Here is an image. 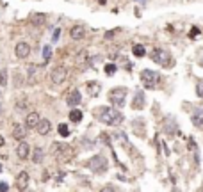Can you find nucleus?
Segmentation results:
<instances>
[{"label":"nucleus","mask_w":203,"mask_h":192,"mask_svg":"<svg viewBox=\"0 0 203 192\" xmlns=\"http://www.w3.org/2000/svg\"><path fill=\"white\" fill-rule=\"evenodd\" d=\"M191 117H192V123H194L196 128H203V109H194Z\"/></svg>","instance_id":"nucleus-15"},{"label":"nucleus","mask_w":203,"mask_h":192,"mask_svg":"<svg viewBox=\"0 0 203 192\" xmlns=\"http://www.w3.org/2000/svg\"><path fill=\"white\" fill-rule=\"evenodd\" d=\"M27 80L29 84H38V80H41V66L30 64L27 70Z\"/></svg>","instance_id":"nucleus-8"},{"label":"nucleus","mask_w":203,"mask_h":192,"mask_svg":"<svg viewBox=\"0 0 203 192\" xmlns=\"http://www.w3.org/2000/svg\"><path fill=\"white\" fill-rule=\"evenodd\" d=\"M2 144H4V139H2V135H0V146H2Z\"/></svg>","instance_id":"nucleus-33"},{"label":"nucleus","mask_w":203,"mask_h":192,"mask_svg":"<svg viewBox=\"0 0 203 192\" xmlns=\"http://www.w3.org/2000/svg\"><path fill=\"white\" fill-rule=\"evenodd\" d=\"M7 190H9V185L4 183V181H0V192H7Z\"/></svg>","instance_id":"nucleus-31"},{"label":"nucleus","mask_w":203,"mask_h":192,"mask_svg":"<svg viewBox=\"0 0 203 192\" xmlns=\"http://www.w3.org/2000/svg\"><path fill=\"white\" fill-rule=\"evenodd\" d=\"M82 117H84L82 110H78V109H72V110H70V121H72V123H80Z\"/></svg>","instance_id":"nucleus-19"},{"label":"nucleus","mask_w":203,"mask_h":192,"mask_svg":"<svg viewBox=\"0 0 203 192\" xmlns=\"http://www.w3.org/2000/svg\"><path fill=\"white\" fill-rule=\"evenodd\" d=\"M100 89H102V86H100L98 82H89L88 84V93L91 94V96H98Z\"/></svg>","instance_id":"nucleus-20"},{"label":"nucleus","mask_w":203,"mask_h":192,"mask_svg":"<svg viewBox=\"0 0 203 192\" xmlns=\"http://www.w3.org/2000/svg\"><path fill=\"white\" fill-rule=\"evenodd\" d=\"M152 59L157 62V64H160V66L164 68H169L171 64V55L168 50H162V48H155L153 52H152Z\"/></svg>","instance_id":"nucleus-5"},{"label":"nucleus","mask_w":203,"mask_h":192,"mask_svg":"<svg viewBox=\"0 0 203 192\" xmlns=\"http://www.w3.org/2000/svg\"><path fill=\"white\" fill-rule=\"evenodd\" d=\"M141 82L146 89H155L160 86V75L153 70H143L141 71Z\"/></svg>","instance_id":"nucleus-3"},{"label":"nucleus","mask_w":203,"mask_h":192,"mask_svg":"<svg viewBox=\"0 0 203 192\" xmlns=\"http://www.w3.org/2000/svg\"><path fill=\"white\" fill-rule=\"evenodd\" d=\"M50 128H52V125H50L48 119H41L39 121V125L36 126V130H38L39 135H46V133L50 132Z\"/></svg>","instance_id":"nucleus-18"},{"label":"nucleus","mask_w":203,"mask_h":192,"mask_svg":"<svg viewBox=\"0 0 203 192\" xmlns=\"http://www.w3.org/2000/svg\"><path fill=\"white\" fill-rule=\"evenodd\" d=\"M29 185V174H27V171H23V173H20L16 178V187L20 189V190H25Z\"/></svg>","instance_id":"nucleus-16"},{"label":"nucleus","mask_w":203,"mask_h":192,"mask_svg":"<svg viewBox=\"0 0 203 192\" xmlns=\"http://www.w3.org/2000/svg\"><path fill=\"white\" fill-rule=\"evenodd\" d=\"M0 173H2V165H0Z\"/></svg>","instance_id":"nucleus-34"},{"label":"nucleus","mask_w":203,"mask_h":192,"mask_svg":"<svg viewBox=\"0 0 203 192\" xmlns=\"http://www.w3.org/2000/svg\"><path fill=\"white\" fill-rule=\"evenodd\" d=\"M66 77H68L66 66H55L54 70H52V73H50V80L54 84H62L66 80Z\"/></svg>","instance_id":"nucleus-7"},{"label":"nucleus","mask_w":203,"mask_h":192,"mask_svg":"<svg viewBox=\"0 0 203 192\" xmlns=\"http://www.w3.org/2000/svg\"><path fill=\"white\" fill-rule=\"evenodd\" d=\"M57 130H59V133L62 135V137H70V128H68V125H66V123H61Z\"/></svg>","instance_id":"nucleus-24"},{"label":"nucleus","mask_w":203,"mask_h":192,"mask_svg":"<svg viewBox=\"0 0 203 192\" xmlns=\"http://www.w3.org/2000/svg\"><path fill=\"white\" fill-rule=\"evenodd\" d=\"M196 94L200 98H203V80H198L196 84Z\"/></svg>","instance_id":"nucleus-28"},{"label":"nucleus","mask_w":203,"mask_h":192,"mask_svg":"<svg viewBox=\"0 0 203 192\" xmlns=\"http://www.w3.org/2000/svg\"><path fill=\"white\" fill-rule=\"evenodd\" d=\"M189 146L192 148V153H194V160H196V164H200V153H198V146H196V143L194 141H189Z\"/></svg>","instance_id":"nucleus-25"},{"label":"nucleus","mask_w":203,"mask_h":192,"mask_svg":"<svg viewBox=\"0 0 203 192\" xmlns=\"http://www.w3.org/2000/svg\"><path fill=\"white\" fill-rule=\"evenodd\" d=\"M43 57H45V60H48L50 57H52V48H50L48 44H46V46H43Z\"/></svg>","instance_id":"nucleus-27"},{"label":"nucleus","mask_w":203,"mask_h":192,"mask_svg":"<svg viewBox=\"0 0 203 192\" xmlns=\"http://www.w3.org/2000/svg\"><path fill=\"white\" fill-rule=\"evenodd\" d=\"M27 125H22V123H16V125L13 126V137L18 139V141H23V139L27 137Z\"/></svg>","instance_id":"nucleus-9"},{"label":"nucleus","mask_w":203,"mask_h":192,"mask_svg":"<svg viewBox=\"0 0 203 192\" xmlns=\"http://www.w3.org/2000/svg\"><path fill=\"white\" fill-rule=\"evenodd\" d=\"M70 34H72V38L75 39V41H78V39H82L84 36H86V29H84L82 25H75V27H72Z\"/></svg>","instance_id":"nucleus-17"},{"label":"nucleus","mask_w":203,"mask_h":192,"mask_svg":"<svg viewBox=\"0 0 203 192\" xmlns=\"http://www.w3.org/2000/svg\"><path fill=\"white\" fill-rule=\"evenodd\" d=\"M89 169L98 173V174L105 173L107 171V160H105L104 155H96V157H93V158L89 160Z\"/></svg>","instance_id":"nucleus-6"},{"label":"nucleus","mask_w":203,"mask_h":192,"mask_svg":"<svg viewBox=\"0 0 203 192\" xmlns=\"http://www.w3.org/2000/svg\"><path fill=\"white\" fill-rule=\"evenodd\" d=\"M39 121H41V117H39V114H38V112H30V114H27L25 125H27V128L30 130V128H36V126L39 125Z\"/></svg>","instance_id":"nucleus-12"},{"label":"nucleus","mask_w":203,"mask_h":192,"mask_svg":"<svg viewBox=\"0 0 203 192\" xmlns=\"http://www.w3.org/2000/svg\"><path fill=\"white\" fill-rule=\"evenodd\" d=\"M6 84H7V73L0 71V86H6Z\"/></svg>","instance_id":"nucleus-29"},{"label":"nucleus","mask_w":203,"mask_h":192,"mask_svg":"<svg viewBox=\"0 0 203 192\" xmlns=\"http://www.w3.org/2000/svg\"><path fill=\"white\" fill-rule=\"evenodd\" d=\"M45 14H39V13H34L32 16H30V23H34V25H43L45 23Z\"/></svg>","instance_id":"nucleus-21"},{"label":"nucleus","mask_w":203,"mask_h":192,"mask_svg":"<svg viewBox=\"0 0 203 192\" xmlns=\"http://www.w3.org/2000/svg\"><path fill=\"white\" fill-rule=\"evenodd\" d=\"M112 36H114V32H107V34H105V38H107V39H110Z\"/></svg>","instance_id":"nucleus-32"},{"label":"nucleus","mask_w":203,"mask_h":192,"mask_svg":"<svg viewBox=\"0 0 203 192\" xmlns=\"http://www.w3.org/2000/svg\"><path fill=\"white\" fill-rule=\"evenodd\" d=\"M116 70H118V68H116V64H112V62H110V64H105V73H107V75H114Z\"/></svg>","instance_id":"nucleus-26"},{"label":"nucleus","mask_w":203,"mask_h":192,"mask_svg":"<svg viewBox=\"0 0 203 192\" xmlns=\"http://www.w3.org/2000/svg\"><path fill=\"white\" fill-rule=\"evenodd\" d=\"M14 52H16L18 59H27L29 54H30V46H29L27 43H18L16 48H14Z\"/></svg>","instance_id":"nucleus-10"},{"label":"nucleus","mask_w":203,"mask_h":192,"mask_svg":"<svg viewBox=\"0 0 203 192\" xmlns=\"http://www.w3.org/2000/svg\"><path fill=\"white\" fill-rule=\"evenodd\" d=\"M59 34H61V29H55L54 34H52V41H57L59 39Z\"/></svg>","instance_id":"nucleus-30"},{"label":"nucleus","mask_w":203,"mask_h":192,"mask_svg":"<svg viewBox=\"0 0 203 192\" xmlns=\"http://www.w3.org/2000/svg\"><path fill=\"white\" fill-rule=\"evenodd\" d=\"M143 107H144V94H143V91H137V93L134 94V100H132V109L141 110Z\"/></svg>","instance_id":"nucleus-11"},{"label":"nucleus","mask_w":203,"mask_h":192,"mask_svg":"<svg viewBox=\"0 0 203 192\" xmlns=\"http://www.w3.org/2000/svg\"><path fill=\"white\" fill-rule=\"evenodd\" d=\"M52 153H54V157L57 160H61V162H68V160H72L73 157H75L73 148H70L68 144H62V143L52 144Z\"/></svg>","instance_id":"nucleus-2"},{"label":"nucleus","mask_w":203,"mask_h":192,"mask_svg":"<svg viewBox=\"0 0 203 192\" xmlns=\"http://www.w3.org/2000/svg\"><path fill=\"white\" fill-rule=\"evenodd\" d=\"M32 160H34V164H41V160H43V149H41V148H36V149H34Z\"/></svg>","instance_id":"nucleus-22"},{"label":"nucleus","mask_w":203,"mask_h":192,"mask_svg":"<svg viewBox=\"0 0 203 192\" xmlns=\"http://www.w3.org/2000/svg\"><path fill=\"white\" fill-rule=\"evenodd\" d=\"M125 100H126V89L125 87H114V89H110L109 101L114 105V107H123V105H125Z\"/></svg>","instance_id":"nucleus-4"},{"label":"nucleus","mask_w":203,"mask_h":192,"mask_svg":"<svg viewBox=\"0 0 203 192\" xmlns=\"http://www.w3.org/2000/svg\"><path fill=\"white\" fill-rule=\"evenodd\" d=\"M80 100H82V96H80V93H78L77 89H75V91H72V93H68L66 103L70 105V107H75V105H78V103H80Z\"/></svg>","instance_id":"nucleus-13"},{"label":"nucleus","mask_w":203,"mask_h":192,"mask_svg":"<svg viewBox=\"0 0 203 192\" xmlns=\"http://www.w3.org/2000/svg\"><path fill=\"white\" fill-rule=\"evenodd\" d=\"M132 52H134V55H136V57H144V54H146V50H144L143 44H134Z\"/></svg>","instance_id":"nucleus-23"},{"label":"nucleus","mask_w":203,"mask_h":192,"mask_svg":"<svg viewBox=\"0 0 203 192\" xmlns=\"http://www.w3.org/2000/svg\"><path fill=\"white\" fill-rule=\"evenodd\" d=\"M16 155H18V158H22V160L27 158L29 155H30V148H29V144L27 143H20V144H18Z\"/></svg>","instance_id":"nucleus-14"},{"label":"nucleus","mask_w":203,"mask_h":192,"mask_svg":"<svg viewBox=\"0 0 203 192\" xmlns=\"http://www.w3.org/2000/svg\"><path fill=\"white\" fill-rule=\"evenodd\" d=\"M98 119L105 125H110V126H116V125H121L123 123V114L120 110L116 109H110V107H98Z\"/></svg>","instance_id":"nucleus-1"}]
</instances>
